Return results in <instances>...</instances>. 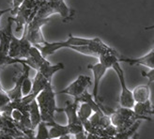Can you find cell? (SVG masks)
Here are the masks:
<instances>
[{"label": "cell", "instance_id": "cell-1", "mask_svg": "<svg viewBox=\"0 0 154 139\" xmlns=\"http://www.w3.org/2000/svg\"><path fill=\"white\" fill-rule=\"evenodd\" d=\"M119 55H116V54H104V55L100 56L99 63L91 64L88 66V69L93 73V90H92V96H93L96 103L99 104L100 108L103 104L101 98L99 97V88L100 84L103 79V77L106 73L107 70L112 69V66L114 63L119 61Z\"/></svg>", "mask_w": 154, "mask_h": 139}, {"label": "cell", "instance_id": "cell-2", "mask_svg": "<svg viewBox=\"0 0 154 139\" xmlns=\"http://www.w3.org/2000/svg\"><path fill=\"white\" fill-rule=\"evenodd\" d=\"M57 93L54 91L52 83H49L46 88L36 98L42 116V121L48 124L55 121V113L57 112L56 103Z\"/></svg>", "mask_w": 154, "mask_h": 139}, {"label": "cell", "instance_id": "cell-3", "mask_svg": "<svg viewBox=\"0 0 154 139\" xmlns=\"http://www.w3.org/2000/svg\"><path fill=\"white\" fill-rule=\"evenodd\" d=\"M56 13H58L64 22L72 20L75 15V11L65 4L64 0H45L38 7L35 17L49 18L51 15Z\"/></svg>", "mask_w": 154, "mask_h": 139}, {"label": "cell", "instance_id": "cell-4", "mask_svg": "<svg viewBox=\"0 0 154 139\" xmlns=\"http://www.w3.org/2000/svg\"><path fill=\"white\" fill-rule=\"evenodd\" d=\"M93 42V39H87V38H80V37H74L72 34L69 35L67 41L64 42H44L42 44H36L33 45L41 51L42 55L46 57L55 54L57 51L62 49V48H71L72 46H83V45H88Z\"/></svg>", "mask_w": 154, "mask_h": 139}, {"label": "cell", "instance_id": "cell-5", "mask_svg": "<svg viewBox=\"0 0 154 139\" xmlns=\"http://www.w3.org/2000/svg\"><path fill=\"white\" fill-rule=\"evenodd\" d=\"M50 18H34L29 21L24 27V35L27 41L32 45L42 44L45 42V39L42 33V27L48 24Z\"/></svg>", "mask_w": 154, "mask_h": 139}, {"label": "cell", "instance_id": "cell-6", "mask_svg": "<svg viewBox=\"0 0 154 139\" xmlns=\"http://www.w3.org/2000/svg\"><path fill=\"white\" fill-rule=\"evenodd\" d=\"M112 69L116 72L118 75V78L119 80L120 84V96H119V104L121 107H126V108H133L134 105V100L133 97V92L131 89L128 88L126 80H125V74L123 72V69L120 66L119 61H117L114 65L112 66Z\"/></svg>", "mask_w": 154, "mask_h": 139}, {"label": "cell", "instance_id": "cell-7", "mask_svg": "<svg viewBox=\"0 0 154 139\" xmlns=\"http://www.w3.org/2000/svg\"><path fill=\"white\" fill-rule=\"evenodd\" d=\"M92 84L91 78L88 75H79L77 78L71 83L67 88H63L58 92H56L57 94H65L70 95L73 98H77L80 96L85 90H87L88 88Z\"/></svg>", "mask_w": 154, "mask_h": 139}, {"label": "cell", "instance_id": "cell-8", "mask_svg": "<svg viewBox=\"0 0 154 139\" xmlns=\"http://www.w3.org/2000/svg\"><path fill=\"white\" fill-rule=\"evenodd\" d=\"M119 62L127 63L130 66H144L149 69L154 68V51L150 50L148 54L139 57H119Z\"/></svg>", "mask_w": 154, "mask_h": 139}, {"label": "cell", "instance_id": "cell-9", "mask_svg": "<svg viewBox=\"0 0 154 139\" xmlns=\"http://www.w3.org/2000/svg\"><path fill=\"white\" fill-rule=\"evenodd\" d=\"M22 65H23V72L19 74L16 81H15L14 88L12 89H10V90H5L11 101L20 100L23 97V94H22V84H23V82H24L26 77L29 75L30 67L27 64H22Z\"/></svg>", "mask_w": 154, "mask_h": 139}, {"label": "cell", "instance_id": "cell-10", "mask_svg": "<svg viewBox=\"0 0 154 139\" xmlns=\"http://www.w3.org/2000/svg\"><path fill=\"white\" fill-rule=\"evenodd\" d=\"M133 110L136 115L144 118L146 120L148 121L152 120L151 116L154 115V105L150 100L143 103H135L133 107Z\"/></svg>", "mask_w": 154, "mask_h": 139}, {"label": "cell", "instance_id": "cell-11", "mask_svg": "<svg viewBox=\"0 0 154 139\" xmlns=\"http://www.w3.org/2000/svg\"><path fill=\"white\" fill-rule=\"evenodd\" d=\"M79 103L73 100V102L68 101L66 106L63 108H57V112H64L68 119V124H74V123H81L77 117V109H78Z\"/></svg>", "mask_w": 154, "mask_h": 139}, {"label": "cell", "instance_id": "cell-12", "mask_svg": "<svg viewBox=\"0 0 154 139\" xmlns=\"http://www.w3.org/2000/svg\"><path fill=\"white\" fill-rule=\"evenodd\" d=\"M63 69H64L63 63H57L55 65H52L49 61H46L43 65L40 67V69H38L37 72H40L49 82H52L53 76L57 72L61 71V70H63Z\"/></svg>", "mask_w": 154, "mask_h": 139}, {"label": "cell", "instance_id": "cell-13", "mask_svg": "<svg viewBox=\"0 0 154 139\" xmlns=\"http://www.w3.org/2000/svg\"><path fill=\"white\" fill-rule=\"evenodd\" d=\"M132 92L134 103H143L150 100V88L148 84L135 87Z\"/></svg>", "mask_w": 154, "mask_h": 139}, {"label": "cell", "instance_id": "cell-14", "mask_svg": "<svg viewBox=\"0 0 154 139\" xmlns=\"http://www.w3.org/2000/svg\"><path fill=\"white\" fill-rule=\"evenodd\" d=\"M89 122L92 125L98 128H105L111 124L110 116L105 115L103 112H93L88 119Z\"/></svg>", "mask_w": 154, "mask_h": 139}, {"label": "cell", "instance_id": "cell-15", "mask_svg": "<svg viewBox=\"0 0 154 139\" xmlns=\"http://www.w3.org/2000/svg\"><path fill=\"white\" fill-rule=\"evenodd\" d=\"M46 124H47V123H46ZM47 126H51V128L49 129V138L50 139H57L60 136L70 134H69L68 126L60 125L56 122V120L51 123H48Z\"/></svg>", "mask_w": 154, "mask_h": 139}, {"label": "cell", "instance_id": "cell-16", "mask_svg": "<svg viewBox=\"0 0 154 139\" xmlns=\"http://www.w3.org/2000/svg\"><path fill=\"white\" fill-rule=\"evenodd\" d=\"M28 113H29L30 120H31L32 128L35 130L37 128V126L38 125V123L42 121V116H41V112H40V108H38V105L36 99L33 100V101L29 103Z\"/></svg>", "mask_w": 154, "mask_h": 139}, {"label": "cell", "instance_id": "cell-17", "mask_svg": "<svg viewBox=\"0 0 154 139\" xmlns=\"http://www.w3.org/2000/svg\"><path fill=\"white\" fill-rule=\"evenodd\" d=\"M13 64H27L28 65V59L11 57L8 55V54L0 52V67L13 65Z\"/></svg>", "mask_w": 154, "mask_h": 139}, {"label": "cell", "instance_id": "cell-18", "mask_svg": "<svg viewBox=\"0 0 154 139\" xmlns=\"http://www.w3.org/2000/svg\"><path fill=\"white\" fill-rule=\"evenodd\" d=\"M141 121L142 120H137V121H135L130 128H128L125 131H123V132L118 133L113 138L114 139H131V138H132L136 134L138 128H139V126L141 124Z\"/></svg>", "mask_w": 154, "mask_h": 139}, {"label": "cell", "instance_id": "cell-19", "mask_svg": "<svg viewBox=\"0 0 154 139\" xmlns=\"http://www.w3.org/2000/svg\"><path fill=\"white\" fill-rule=\"evenodd\" d=\"M80 103L81 104L78 105V109H77V117H78L79 120L82 123L90 118V116L93 114V109L87 103Z\"/></svg>", "mask_w": 154, "mask_h": 139}, {"label": "cell", "instance_id": "cell-20", "mask_svg": "<svg viewBox=\"0 0 154 139\" xmlns=\"http://www.w3.org/2000/svg\"><path fill=\"white\" fill-rule=\"evenodd\" d=\"M9 56L15 58H20L21 55V46H20V39H17L15 36L12 37L11 43H10V48H9Z\"/></svg>", "mask_w": 154, "mask_h": 139}, {"label": "cell", "instance_id": "cell-21", "mask_svg": "<svg viewBox=\"0 0 154 139\" xmlns=\"http://www.w3.org/2000/svg\"><path fill=\"white\" fill-rule=\"evenodd\" d=\"M37 132L34 139H50L49 138V129L46 122L41 121L37 126Z\"/></svg>", "mask_w": 154, "mask_h": 139}, {"label": "cell", "instance_id": "cell-22", "mask_svg": "<svg viewBox=\"0 0 154 139\" xmlns=\"http://www.w3.org/2000/svg\"><path fill=\"white\" fill-rule=\"evenodd\" d=\"M20 46H21L20 58H27L29 55V50L31 48L32 44L27 41V39L24 34H23V37L20 39Z\"/></svg>", "mask_w": 154, "mask_h": 139}, {"label": "cell", "instance_id": "cell-23", "mask_svg": "<svg viewBox=\"0 0 154 139\" xmlns=\"http://www.w3.org/2000/svg\"><path fill=\"white\" fill-rule=\"evenodd\" d=\"M32 84H33V82L31 79H30L29 75L26 76L24 80V82H23V84H22V94H23V96H26V95L30 93V91H31V89H32Z\"/></svg>", "mask_w": 154, "mask_h": 139}, {"label": "cell", "instance_id": "cell-24", "mask_svg": "<svg viewBox=\"0 0 154 139\" xmlns=\"http://www.w3.org/2000/svg\"><path fill=\"white\" fill-rule=\"evenodd\" d=\"M68 130H69V134H76L82 131H84V127L82 123H74V124H68Z\"/></svg>", "mask_w": 154, "mask_h": 139}, {"label": "cell", "instance_id": "cell-25", "mask_svg": "<svg viewBox=\"0 0 154 139\" xmlns=\"http://www.w3.org/2000/svg\"><path fill=\"white\" fill-rule=\"evenodd\" d=\"M9 1L11 2V13L15 16L20 6L22 5L23 2H24V0H9Z\"/></svg>", "mask_w": 154, "mask_h": 139}, {"label": "cell", "instance_id": "cell-26", "mask_svg": "<svg viewBox=\"0 0 154 139\" xmlns=\"http://www.w3.org/2000/svg\"><path fill=\"white\" fill-rule=\"evenodd\" d=\"M142 76L143 77H146L148 80H149V83L148 85H150L152 83H154V68L153 69H150L149 72H142L141 73Z\"/></svg>", "mask_w": 154, "mask_h": 139}, {"label": "cell", "instance_id": "cell-27", "mask_svg": "<svg viewBox=\"0 0 154 139\" xmlns=\"http://www.w3.org/2000/svg\"><path fill=\"white\" fill-rule=\"evenodd\" d=\"M86 136H87V132L84 130L82 132L74 134V139H86Z\"/></svg>", "mask_w": 154, "mask_h": 139}, {"label": "cell", "instance_id": "cell-28", "mask_svg": "<svg viewBox=\"0 0 154 139\" xmlns=\"http://www.w3.org/2000/svg\"><path fill=\"white\" fill-rule=\"evenodd\" d=\"M11 11V7H10V8H8V9H5V10H0V19H1V17L3 16V15H4L5 13L9 12V11Z\"/></svg>", "mask_w": 154, "mask_h": 139}, {"label": "cell", "instance_id": "cell-29", "mask_svg": "<svg viewBox=\"0 0 154 139\" xmlns=\"http://www.w3.org/2000/svg\"><path fill=\"white\" fill-rule=\"evenodd\" d=\"M86 139H98V136L95 134H88L87 133V136Z\"/></svg>", "mask_w": 154, "mask_h": 139}, {"label": "cell", "instance_id": "cell-30", "mask_svg": "<svg viewBox=\"0 0 154 139\" xmlns=\"http://www.w3.org/2000/svg\"><path fill=\"white\" fill-rule=\"evenodd\" d=\"M14 139H34L32 137H29V136H26V135H19V136H16L14 137Z\"/></svg>", "mask_w": 154, "mask_h": 139}, {"label": "cell", "instance_id": "cell-31", "mask_svg": "<svg viewBox=\"0 0 154 139\" xmlns=\"http://www.w3.org/2000/svg\"><path fill=\"white\" fill-rule=\"evenodd\" d=\"M57 139H71V134H66V135H63V136H60Z\"/></svg>", "mask_w": 154, "mask_h": 139}, {"label": "cell", "instance_id": "cell-32", "mask_svg": "<svg viewBox=\"0 0 154 139\" xmlns=\"http://www.w3.org/2000/svg\"><path fill=\"white\" fill-rule=\"evenodd\" d=\"M98 139H114V138L109 136H98Z\"/></svg>", "mask_w": 154, "mask_h": 139}, {"label": "cell", "instance_id": "cell-33", "mask_svg": "<svg viewBox=\"0 0 154 139\" xmlns=\"http://www.w3.org/2000/svg\"><path fill=\"white\" fill-rule=\"evenodd\" d=\"M150 29H154V25L149 26H146V27H145V30H150Z\"/></svg>", "mask_w": 154, "mask_h": 139}, {"label": "cell", "instance_id": "cell-34", "mask_svg": "<svg viewBox=\"0 0 154 139\" xmlns=\"http://www.w3.org/2000/svg\"><path fill=\"white\" fill-rule=\"evenodd\" d=\"M151 50H153V51H154V47H153V48H152V49H151Z\"/></svg>", "mask_w": 154, "mask_h": 139}]
</instances>
